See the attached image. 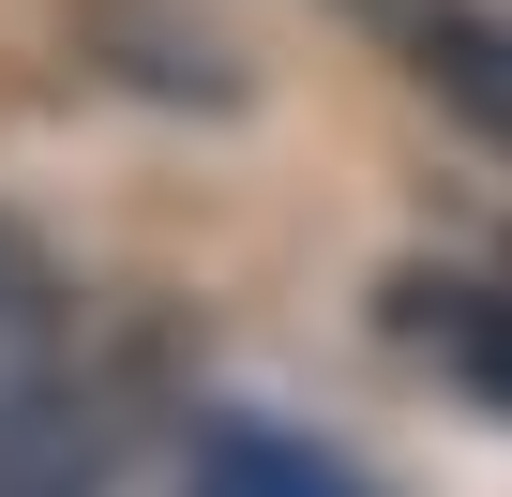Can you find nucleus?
I'll return each instance as SVG.
<instances>
[{
    "mask_svg": "<svg viewBox=\"0 0 512 497\" xmlns=\"http://www.w3.org/2000/svg\"><path fill=\"white\" fill-rule=\"evenodd\" d=\"M196 497H377L347 452L287 437V422H211L196 437Z\"/></svg>",
    "mask_w": 512,
    "mask_h": 497,
    "instance_id": "1",
    "label": "nucleus"
},
{
    "mask_svg": "<svg viewBox=\"0 0 512 497\" xmlns=\"http://www.w3.org/2000/svg\"><path fill=\"white\" fill-rule=\"evenodd\" d=\"M0 497H91V422L61 392H16V407H0Z\"/></svg>",
    "mask_w": 512,
    "mask_h": 497,
    "instance_id": "2",
    "label": "nucleus"
}]
</instances>
